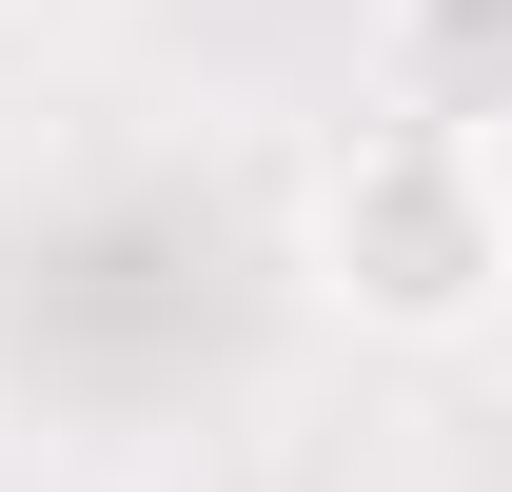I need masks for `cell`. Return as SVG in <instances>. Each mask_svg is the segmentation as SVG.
<instances>
[{
  "instance_id": "obj_1",
  "label": "cell",
  "mask_w": 512,
  "mask_h": 492,
  "mask_svg": "<svg viewBox=\"0 0 512 492\" xmlns=\"http://www.w3.org/2000/svg\"><path fill=\"white\" fill-rule=\"evenodd\" d=\"M296 276H316L355 335L394 355H473L512 296V217H493V138H434V119H355L296 197Z\"/></svg>"
},
{
  "instance_id": "obj_2",
  "label": "cell",
  "mask_w": 512,
  "mask_h": 492,
  "mask_svg": "<svg viewBox=\"0 0 512 492\" xmlns=\"http://www.w3.org/2000/svg\"><path fill=\"white\" fill-rule=\"evenodd\" d=\"M375 119L493 138L512 119V0H394V99H375Z\"/></svg>"
}]
</instances>
